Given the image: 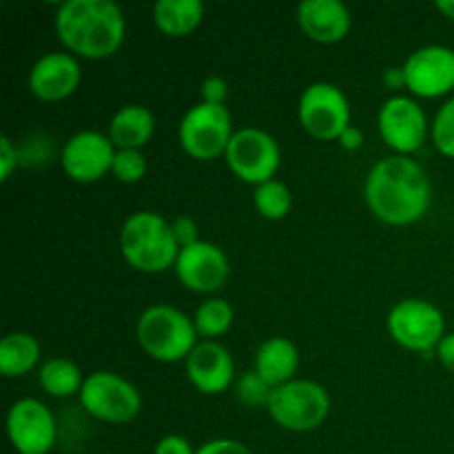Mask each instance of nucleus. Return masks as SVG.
<instances>
[{
  "mask_svg": "<svg viewBox=\"0 0 454 454\" xmlns=\"http://www.w3.org/2000/svg\"><path fill=\"white\" fill-rule=\"evenodd\" d=\"M153 111L145 105H124L111 118L109 137L118 149H140L153 136Z\"/></svg>",
  "mask_w": 454,
  "mask_h": 454,
  "instance_id": "nucleus-20",
  "label": "nucleus"
},
{
  "mask_svg": "<svg viewBox=\"0 0 454 454\" xmlns=\"http://www.w3.org/2000/svg\"><path fill=\"white\" fill-rule=\"evenodd\" d=\"M195 454H253L244 446L242 442H235V439H211V442L202 443V446L195 450Z\"/></svg>",
  "mask_w": 454,
  "mask_h": 454,
  "instance_id": "nucleus-30",
  "label": "nucleus"
},
{
  "mask_svg": "<svg viewBox=\"0 0 454 454\" xmlns=\"http://www.w3.org/2000/svg\"><path fill=\"white\" fill-rule=\"evenodd\" d=\"M253 200H255L257 211L264 217H269V220H282L293 207L291 189H288L284 182L275 180V177L273 180L257 184Z\"/></svg>",
  "mask_w": 454,
  "mask_h": 454,
  "instance_id": "nucleus-25",
  "label": "nucleus"
},
{
  "mask_svg": "<svg viewBox=\"0 0 454 454\" xmlns=\"http://www.w3.org/2000/svg\"><path fill=\"white\" fill-rule=\"evenodd\" d=\"M186 375L202 393H224L233 381L235 362L229 350L217 341H200L186 357Z\"/></svg>",
  "mask_w": 454,
  "mask_h": 454,
  "instance_id": "nucleus-16",
  "label": "nucleus"
},
{
  "mask_svg": "<svg viewBox=\"0 0 454 454\" xmlns=\"http://www.w3.org/2000/svg\"><path fill=\"white\" fill-rule=\"evenodd\" d=\"M195 324L182 310L168 304L149 306L136 326L142 348L160 362H177L195 348Z\"/></svg>",
  "mask_w": 454,
  "mask_h": 454,
  "instance_id": "nucleus-4",
  "label": "nucleus"
},
{
  "mask_svg": "<svg viewBox=\"0 0 454 454\" xmlns=\"http://www.w3.org/2000/svg\"><path fill=\"white\" fill-rule=\"evenodd\" d=\"M177 278L186 288L198 293L217 291L229 278V257L217 244L200 239L180 248L176 260Z\"/></svg>",
  "mask_w": 454,
  "mask_h": 454,
  "instance_id": "nucleus-15",
  "label": "nucleus"
},
{
  "mask_svg": "<svg viewBox=\"0 0 454 454\" xmlns=\"http://www.w3.org/2000/svg\"><path fill=\"white\" fill-rule=\"evenodd\" d=\"M388 331L403 348L428 353L446 335L443 313L433 301L408 297L397 301L388 315Z\"/></svg>",
  "mask_w": 454,
  "mask_h": 454,
  "instance_id": "nucleus-9",
  "label": "nucleus"
},
{
  "mask_svg": "<svg viewBox=\"0 0 454 454\" xmlns=\"http://www.w3.org/2000/svg\"><path fill=\"white\" fill-rule=\"evenodd\" d=\"M366 202L388 224H411L430 207V180L419 162L408 155H388L366 177Z\"/></svg>",
  "mask_w": 454,
  "mask_h": 454,
  "instance_id": "nucleus-1",
  "label": "nucleus"
},
{
  "mask_svg": "<svg viewBox=\"0 0 454 454\" xmlns=\"http://www.w3.org/2000/svg\"><path fill=\"white\" fill-rule=\"evenodd\" d=\"M202 0H158L153 4V20L164 34L184 35L202 22Z\"/></svg>",
  "mask_w": 454,
  "mask_h": 454,
  "instance_id": "nucleus-21",
  "label": "nucleus"
},
{
  "mask_svg": "<svg viewBox=\"0 0 454 454\" xmlns=\"http://www.w3.org/2000/svg\"><path fill=\"white\" fill-rule=\"evenodd\" d=\"M153 454H195V450L189 439L180 437V434H167L155 443Z\"/></svg>",
  "mask_w": 454,
  "mask_h": 454,
  "instance_id": "nucleus-33",
  "label": "nucleus"
},
{
  "mask_svg": "<svg viewBox=\"0 0 454 454\" xmlns=\"http://www.w3.org/2000/svg\"><path fill=\"white\" fill-rule=\"evenodd\" d=\"M437 355L439 359H442L443 366H446L450 372H454V333L443 335V340L439 341L437 346Z\"/></svg>",
  "mask_w": 454,
  "mask_h": 454,
  "instance_id": "nucleus-34",
  "label": "nucleus"
},
{
  "mask_svg": "<svg viewBox=\"0 0 454 454\" xmlns=\"http://www.w3.org/2000/svg\"><path fill=\"white\" fill-rule=\"evenodd\" d=\"M437 9L448 18H454V0H437Z\"/></svg>",
  "mask_w": 454,
  "mask_h": 454,
  "instance_id": "nucleus-37",
  "label": "nucleus"
},
{
  "mask_svg": "<svg viewBox=\"0 0 454 454\" xmlns=\"http://www.w3.org/2000/svg\"><path fill=\"white\" fill-rule=\"evenodd\" d=\"M226 96H229V84L222 75H208L202 82V98L204 102H213V105H224Z\"/></svg>",
  "mask_w": 454,
  "mask_h": 454,
  "instance_id": "nucleus-31",
  "label": "nucleus"
},
{
  "mask_svg": "<svg viewBox=\"0 0 454 454\" xmlns=\"http://www.w3.org/2000/svg\"><path fill=\"white\" fill-rule=\"evenodd\" d=\"M297 20L317 43H337L350 29V12L341 0H304L297 7Z\"/></svg>",
  "mask_w": 454,
  "mask_h": 454,
  "instance_id": "nucleus-18",
  "label": "nucleus"
},
{
  "mask_svg": "<svg viewBox=\"0 0 454 454\" xmlns=\"http://www.w3.org/2000/svg\"><path fill=\"white\" fill-rule=\"evenodd\" d=\"M124 13L114 0H65L56 13L62 43L84 58L111 56L122 44Z\"/></svg>",
  "mask_w": 454,
  "mask_h": 454,
  "instance_id": "nucleus-2",
  "label": "nucleus"
},
{
  "mask_svg": "<svg viewBox=\"0 0 454 454\" xmlns=\"http://www.w3.org/2000/svg\"><path fill=\"white\" fill-rule=\"evenodd\" d=\"M340 142H341V146H344V149H350V151L359 149V146H362V142H364L362 129H357V127H353V124H350V127H346L344 133L340 136Z\"/></svg>",
  "mask_w": 454,
  "mask_h": 454,
  "instance_id": "nucleus-35",
  "label": "nucleus"
},
{
  "mask_svg": "<svg viewBox=\"0 0 454 454\" xmlns=\"http://www.w3.org/2000/svg\"><path fill=\"white\" fill-rule=\"evenodd\" d=\"M235 393H238L239 402L247 403V406L269 408L270 395H273V386H270L266 380H262L255 371H251V372H244V375L239 377L238 386H235Z\"/></svg>",
  "mask_w": 454,
  "mask_h": 454,
  "instance_id": "nucleus-26",
  "label": "nucleus"
},
{
  "mask_svg": "<svg viewBox=\"0 0 454 454\" xmlns=\"http://www.w3.org/2000/svg\"><path fill=\"white\" fill-rule=\"evenodd\" d=\"M331 411V395L313 380H293L273 388L269 412L282 428L306 433L322 426Z\"/></svg>",
  "mask_w": 454,
  "mask_h": 454,
  "instance_id": "nucleus-5",
  "label": "nucleus"
},
{
  "mask_svg": "<svg viewBox=\"0 0 454 454\" xmlns=\"http://www.w3.org/2000/svg\"><path fill=\"white\" fill-rule=\"evenodd\" d=\"M300 366V350L286 337H270L262 341L255 353V372L273 388L293 381Z\"/></svg>",
  "mask_w": 454,
  "mask_h": 454,
  "instance_id": "nucleus-19",
  "label": "nucleus"
},
{
  "mask_svg": "<svg viewBox=\"0 0 454 454\" xmlns=\"http://www.w3.org/2000/svg\"><path fill=\"white\" fill-rule=\"evenodd\" d=\"M18 167V149L7 136H0V180H9L13 168Z\"/></svg>",
  "mask_w": 454,
  "mask_h": 454,
  "instance_id": "nucleus-32",
  "label": "nucleus"
},
{
  "mask_svg": "<svg viewBox=\"0 0 454 454\" xmlns=\"http://www.w3.org/2000/svg\"><path fill=\"white\" fill-rule=\"evenodd\" d=\"M111 171L120 182H137L146 173V158L140 149H118Z\"/></svg>",
  "mask_w": 454,
  "mask_h": 454,
  "instance_id": "nucleus-27",
  "label": "nucleus"
},
{
  "mask_svg": "<svg viewBox=\"0 0 454 454\" xmlns=\"http://www.w3.org/2000/svg\"><path fill=\"white\" fill-rule=\"evenodd\" d=\"M120 251L133 269L158 273L176 264L180 244L173 235L171 222L160 213L140 211L124 220L120 229Z\"/></svg>",
  "mask_w": 454,
  "mask_h": 454,
  "instance_id": "nucleus-3",
  "label": "nucleus"
},
{
  "mask_svg": "<svg viewBox=\"0 0 454 454\" xmlns=\"http://www.w3.org/2000/svg\"><path fill=\"white\" fill-rule=\"evenodd\" d=\"M40 386L53 397H69L82 390V372L71 359L53 357L40 366Z\"/></svg>",
  "mask_w": 454,
  "mask_h": 454,
  "instance_id": "nucleus-23",
  "label": "nucleus"
},
{
  "mask_svg": "<svg viewBox=\"0 0 454 454\" xmlns=\"http://www.w3.org/2000/svg\"><path fill=\"white\" fill-rule=\"evenodd\" d=\"M233 133V120L226 105L202 100L191 106L180 122L182 146L198 160H211L226 153Z\"/></svg>",
  "mask_w": 454,
  "mask_h": 454,
  "instance_id": "nucleus-7",
  "label": "nucleus"
},
{
  "mask_svg": "<svg viewBox=\"0 0 454 454\" xmlns=\"http://www.w3.org/2000/svg\"><path fill=\"white\" fill-rule=\"evenodd\" d=\"M224 155L231 171L253 184L273 180L282 158L278 140L260 127H244L235 131Z\"/></svg>",
  "mask_w": 454,
  "mask_h": 454,
  "instance_id": "nucleus-8",
  "label": "nucleus"
},
{
  "mask_svg": "<svg viewBox=\"0 0 454 454\" xmlns=\"http://www.w3.org/2000/svg\"><path fill=\"white\" fill-rule=\"evenodd\" d=\"M195 331L204 337H217L233 324V306L222 297H208L195 310Z\"/></svg>",
  "mask_w": 454,
  "mask_h": 454,
  "instance_id": "nucleus-24",
  "label": "nucleus"
},
{
  "mask_svg": "<svg viewBox=\"0 0 454 454\" xmlns=\"http://www.w3.org/2000/svg\"><path fill=\"white\" fill-rule=\"evenodd\" d=\"M80 403L89 415L111 424L131 421L140 412V390L114 371H96L84 380Z\"/></svg>",
  "mask_w": 454,
  "mask_h": 454,
  "instance_id": "nucleus-6",
  "label": "nucleus"
},
{
  "mask_svg": "<svg viewBox=\"0 0 454 454\" xmlns=\"http://www.w3.org/2000/svg\"><path fill=\"white\" fill-rule=\"evenodd\" d=\"M384 82L388 84L390 89L406 87V74H403V67H390V69H386Z\"/></svg>",
  "mask_w": 454,
  "mask_h": 454,
  "instance_id": "nucleus-36",
  "label": "nucleus"
},
{
  "mask_svg": "<svg viewBox=\"0 0 454 454\" xmlns=\"http://www.w3.org/2000/svg\"><path fill=\"white\" fill-rule=\"evenodd\" d=\"M78 82L80 65L67 51L44 53L29 71V89L43 100H62L75 91Z\"/></svg>",
  "mask_w": 454,
  "mask_h": 454,
  "instance_id": "nucleus-17",
  "label": "nucleus"
},
{
  "mask_svg": "<svg viewBox=\"0 0 454 454\" xmlns=\"http://www.w3.org/2000/svg\"><path fill=\"white\" fill-rule=\"evenodd\" d=\"M115 145L111 137L96 129L74 133L62 146L60 162L67 176L75 182H96L111 171L115 158Z\"/></svg>",
  "mask_w": 454,
  "mask_h": 454,
  "instance_id": "nucleus-12",
  "label": "nucleus"
},
{
  "mask_svg": "<svg viewBox=\"0 0 454 454\" xmlns=\"http://www.w3.org/2000/svg\"><path fill=\"white\" fill-rule=\"evenodd\" d=\"M406 87L424 98H437L454 87V49L426 44L403 62Z\"/></svg>",
  "mask_w": 454,
  "mask_h": 454,
  "instance_id": "nucleus-13",
  "label": "nucleus"
},
{
  "mask_svg": "<svg viewBox=\"0 0 454 454\" xmlns=\"http://www.w3.org/2000/svg\"><path fill=\"white\" fill-rule=\"evenodd\" d=\"M380 131L386 145L399 151V155L412 153L428 133L426 111L408 96L388 98L380 109Z\"/></svg>",
  "mask_w": 454,
  "mask_h": 454,
  "instance_id": "nucleus-14",
  "label": "nucleus"
},
{
  "mask_svg": "<svg viewBox=\"0 0 454 454\" xmlns=\"http://www.w3.org/2000/svg\"><path fill=\"white\" fill-rule=\"evenodd\" d=\"M300 120L309 133L333 140L350 127V105L346 93L333 82H313L300 98Z\"/></svg>",
  "mask_w": 454,
  "mask_h": 454,
  "instance_id": "nucleus-10",
  "label": "nucleus"
},
{
  "mask_svg": "<svg viewBox=\"0 0 454 454\" xmlns=\"http://www.w3.org/2000/svg\"><path fill=\"white\" fill-rule=\"evenodd\" d=\"M433 140L442 153L454 158V98L448 100L434 115Z\"/></svg>",
  "mask_w": 454,
  "mask_h": 454,
  "instance_id": "nucleus-28",
  "label": "nucleus"
},
{
  "mask_svg": "<svg viewBox=\"0 0 454 454\" xmlns=\"http://www.w3.org/2000/svg\"><path fill=\"white\" fill-rule=\"evenodd\" d=\"M171 229H173V235H176L177 244H180V248L191 247V244L200 242V238H198V224H195L193 217H189V215H177L176 220L171 222Z\"/></svg>",
  "mask_w": 454,
  "mask_h": 454,
  "instance_id": "nucleus-29",
  "label": "nucleus"
},
{
  "mask_svg": "<svg viewBox=\"0 0 454 454\" xmlns=\"http://www.w3.org/2000/svg\"><path fill=\"white\" fill-rule=\"evenodd\" d=\"M7 433L20 454H47L56 443V419L38 399H18L7 412Z\"/></svg>",
  "mask_w": 454,
  "mask_h": 454,
  "instance_id": "nucleus-11",
  "label": "nucleus"
},
{
  "mask_svg": "<svg viewBox=\"0 0 454 454\" xmlns=\"http://www.w3.org/2000/svg\"><path fill=\"white\" fill-rule=\"evenodd\" d=\"M40 359V344L29 333H9L0 341V372L4 377H20L29 372Z\"/></svg>",
  "mask_w": 454,
  "mask_h": 454,
  "instance_id": "nucleus-22",
  "label": "nucleus"
}]
</instances>
